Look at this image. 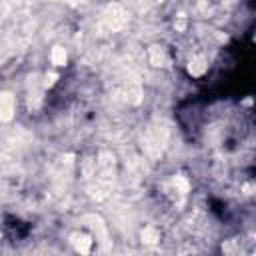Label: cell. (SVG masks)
Returning <instances> with one entry per match:
<instances>
[{"mask_svg":"<svg viewBox=\"0 0 256 256\" xmlns=\"http://www.w3.org/2000/svg\"><path fill=\"white\" fill-rule=\"evenodd\" d=\"M150 62L154 66H168L170 64V58L166 56V50L162 46H152L150 48Z\"/></svg>","mask_w":256,"mask_h":256,"instance_id":"cell-4","label":"cell"},{"mask_svg":"<svg viewBox=\"0 0 256 256\" xmlns=\"http://www.w3.org/2000/svg\"><path fill=\"white\" fill-rule=\"evenodd\" d=\"M158 240H160V232H158L156 228L146 226V228L142 230V242H144V244H156Z\"/></svg>","mask_w":256,"mask_h":256,"instance_id":"cell-6","label":"cell"},{"mask_svg":"<svg viewBox=\"0 0 256 256\" xmlns=\"http://www.w3.org/2000/svg\"><path fill=\"white\" fill-rule=\"evenodd\" d=\"M186 70H188V74H190L192 78H200V76L208 70V62H206L204 56H194V58L188 62Z\"/></svg>","mask_w":256,"mask_h":256,"instance_id":"cell-3","label":"cell"},{"mask_svg":"<svg viewBox=\"0 0 256 256\" xmlns=\"http://www.w3.org/2000/svg\"><path fill=\"white\" fill-rule=\"evenodd\" d=\"M70 242H72L74 250H76L78 254H82V256H88V254L92 252V246H94L92 236H88L86 232H74V234L70 236Z\"/></svg>","mask_w":256,"mask_h":256,"instance_id":"cell-1","label":"cell"},{"mask_svg":"<svg viewBox=\"0 0 256 256\" xmlns=\"http://www.w3.org/2000/svg\"><path fill=\"white\" fill-rule=\"evenodd\" d=\"M50 60H52L54 66H64L66 60H68V54H66V50L62 46H54L52 52H50Z\"/></svg>","mask_w":256,"mask_h":256,"instance_id":"cell-5","label":"cell"},{"mask_svg":"<svg viewBox=\"0 0 256 256\" xmlns=\"http://www.w3.org/2000/svg\"><path fill=\"white\" fill-rule=\"evenodd\" d=\"M16 112V102H14V96L8 94V92H2L0 94V120H10Z\"/></svg>","mask_w":256,"mask_h":256,"instance_id":"cell-2","label":"cell"},{"mask_svg":"<svg viewBox=\"0 0 256 256\" xmlns=\"http://www.w3.org/2000/svg\"><path fill=\"white\" fill-rule=\"evenodd\" d=\"M56 80H58V74L56 72H48V74H44V88H50V86H54L56 84Z\"/></svg>","mask_w":256,"mask_h":256,"instance_id":"cell-7","label":"cell"}]
</instances>
